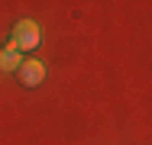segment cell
I'll use <instances>...</instances> for the list:
<instances>
[{"label": "cell", "instance_id": "obj_2", "mask_svg": "<svg viewBox=\"0 0 152 145\" xmlns=\"http://www.w3.org/2000/svg\"><path fill=\"white\" fill-rule=\"evenodd\" d=\"M20 78H23V84H26V87H39V84H42V78H45V65H42L39 58H23V65H20Z\"/></svg>", "mask_w": 152, "mask_h": 145}, {"label": "cell", "instance_id": "obj_1", "mask_svg": "<svg viewBox=\"0 0 152 145\" xmlns=\"http://www.w3.org/2000/svg\"><path fill=\"white\" fill-rule=\"evenodd\" d=\"M10 45H13L20 55H23V52H32V49L39 45V23H36V20H20L16 29H13Z\"/></svg>", "mask_w": 152, "mask_h": 145}, {"label": "cell", "instance_id": "obj_3", "mask_svg": "<svg viewBox=\"0 0 152 145\" xmlns=\"http://www.w3.org/2000/svg\"><path fill=\"white\" fill-rule=\"evenodd\" d=\"M20 65H23V55H20L13 45H7V49L0 52V71H20Z\"/></svg>", "mask_w": 152, "mask_h": 145}]
</instances>
